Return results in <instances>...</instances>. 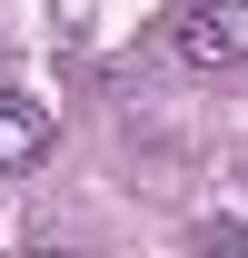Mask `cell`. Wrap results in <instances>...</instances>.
Segmentation results:
<instances>
[{"instance_id": "cell-1", "label": "cell", "mask_w": 248, "mask_h": 258, "mask_svg": "<svg viewBox=\"0 0 248 258\" xmlns=\"http://www.w3.org/2000/svg\"><path fill=\"white\" fill-rule=\"evenodd\" d=\"M169 50L189 70H248V0H179Z\"/></svg>"}, {"instance_id": "cell-2", "label": "cell", "mask_w": 248, "mask_h": 258, "mask_svg": "<svg viewBox=\"0 0 248 258\" xmlns=\"http://www.w3.org/2000/svg\"><path fill=\"white\" fill-rule=\"evenodd\" d=\"M50 159V109L30 90H0V169H40Z\"/></svg>"}]
</instances>
